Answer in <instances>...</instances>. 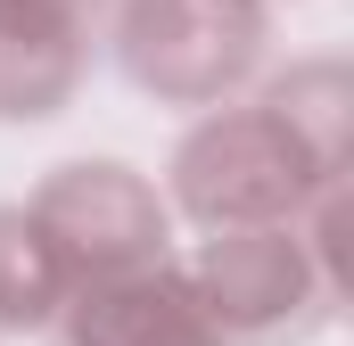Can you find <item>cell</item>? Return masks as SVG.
<instances>
[{"instance_id":"3957f363","label":"cell","mask_w":354,"mask_h":346,"mask_svg":"<svg viewBox=\"0 0 354 346\" xmlns=\"http://www.w3.org/2000/svg\"><path fill=\"white\" fill-rule=\"evenodd\" d=\"M338 289V272L297 248V231L280 223H256V231H223L206 264H198V297L214 313L223 338H248V346H272L288 330H305L322 313V297Z\"/></svg>"},{"instance_id":"7a4b0ae2","label":"cell","mask_w":354,"mask_h":346,"mask_svg":"<svg viewBox=\"0 0 354 346\" xmlns=\"http://www.w3.org/2000/svg\"><path fill=\"white\" fill-rule=\"evenodd\" d=\"M25 215L50 231L75 297L99 289V280L165 264V206H157V190L140 173H124V165H66Z\"/></svg>"},{"instance_id":"5b68a950","label":"cell","mask_w":354,"mask_h":346,"mask_svg":"<svg viewBox=\"0 0 354 346\" xmlns=\"http://www.w3.org/2000/svg\"><path fill=\"white\" fill-rule=\"evenodd\" d=\"M58 346H231V338L214 330V313H206L189 272L149 264V272L83 289L58 313Z\"/></svg>"},{"instance_id":"6da1fadb","label":"cell","mask_w":354,"mask_h":346,"mask_svg":"<svg viewBox=\"0 0 354 346\" xmlns=\"http://www.w3.org/2000/svg\"><path fill=\"white\" fill-rule=\"evenodd\" d=\"M181 206L198 223H223V231H256V223H280L313 181L330 190L338 173H322L305 157V140L280 124V116H214L189 132L181 149Z\"/></svg>"},{"instance_id":"ba28073f","label":"cell","mask_w":354,"mask_h":346,"mask_svg":"<svg viewBox=\"0 0 354 346\" xmlns=\"http://www.w3.org/2000/svg\"><path fill=\"white\" fill-rule=\"evenodd\" d=\"M248 8H256V0H248Z\"/></svg>"},{"instance_id":"8992f818","label":"cell","mask_w":354,"mask_h":346,"mask_svg":"<svg viewBox=\"0 0 354 346\" xmlns=\"http://www.w3.org/2000/svg\"><path fill=\"white\" fill-rule=\"evenodd\" d=\"M107 0H0V116H58Z\"/></svg>"},{"instance_id":"52a82bcc","label":"cell","mask_w":354,"mask_h":346,"mask_svg":"<svg viewBox=\"0 0 354 346\" xmlns=\"http://www.w3.org/2000/svg\"><path fill=\"white\" fill-rule=\"evenodd\" d=\"M75 305V280L25 206H0V330H41Z\"/></svg>"},{"instance_id":"277c9868","label":"cell","mask_w":354,"mask_h":346,"mask_svg":"<svg viewBox=\"0 0 354 346\" xmlns=\"http://www.w3.org/2000/svg\"><path fill=\"white\" fill-rule=\"evenodd\" d=\"M115 42H124L132 83L165 91V99H214L256 58L264 17L248 0H124Z\"/></svg>"}]
</instances>
